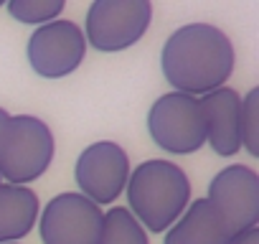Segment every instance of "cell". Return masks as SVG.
I'll use <instances>...</instances> for the list:
<instances>
[{"label": "cell", "mask_w": 259, "mask_h": 244, "mask_svg": "<svg viewBox=\"0 0 259 244\" xmlns=\"http://www.w3.org/2000/svg\"><path fill=\"white\" fill-rule=\"evenodd\" d=\"M0 186H3V178H0Z\"/></svg>", "instance_id": "20"}, {"label": "cell", "mask_w": 259, "mask_h": 244, "mask_svg": "<svg viewBox=\"0 0 259 244\" xmlns=\"http://www.w3.org/2000/svg\"><path fill=\"white\" fill-rule=\"evenodd\" d=\"M231 244H259V226H254V229H246V231L236 234V236L231 239Z\"/></svg>", "instance_id": "17"}, {"label": "cell", "mask_w": 259, "mask_h": 244, "mask_svg": "<svg viewBox=\"0 0 259 244\" xmlns=\"http://www.w3.org/2000/svg\"><path fill=\"white\" fill-rule=\"evenodd\" d=\"M104 211L79 191H64L44 204L38 234L44 244H97Z\"/></svg>", "instance_id": "8"}, {"label": "cell", "mask_w": 259, "mask_h": 244, "mask_svg": "<svg viewBox=\"0 0 259 244\" xmlns=\"http://www.w3.org/2000/svg\"><path fill=\"white\" fill-rule=\"evenodd\" d=\"M97 244H150V239L140 221L127 211V206H109L104 211Z\"/></svg>", "instance_id": "13"}, {"label": "cell", "mask_w": 259, "mask_h": 244, "mask_svg": "<svg viewBox=\"0 0 259 244\" xmlns=\"http://www.w3.org/2000/svg\"><path fill=\"white\" fill-rule=\"evenodd\" d=\"M127 211L150 234H165L191 204V181L186 171L165 158H150L130 171Z\"/></svg>", "instance_id": "2"}, {"label": "cell", "mask_w": 259, "mask_h": 244, "mask_svg": "<svg viewBox=\"0 0 259 244\" xmlns=\"http://www.w3.org/2000/svg\"><path fill=\"white\" fill-rule=\"evenodd\" d=\"M8 244H21V241H8Z\"/></svg>", "instance_id": "19"}, {"label": "cell", "mask_w": 259, "mask_h": 244, "mask_svg": "<svg viewBox=\"0 0 259 244\" xmlns=\"http://www.w3.org/2000/svg\"><path fill=\"white\" fill-rule=\"evenodd\" d=\"M41 201L31 186H0V244L21 241L38 221Z\"/></svg>", "instance_id": "12"}, {"label": "cell", "mask_w": 259, "mask_h": 244, "mask_svg": "<svg viewBox=\"0 0 259 244\" xmlns=\"http://www.w3.org/2000/svg\"><path fill=\"white\" fill-rule=\"evenodd\" d=\"M231 239L224 216L203 196L188 204L181 219L165 231L163 244H231Z\"/></svg>", "instance_id": "11"}, {"label": "cell", "mask_w": 259, "mask_h": 244, "mask_svg": "<svg viewBox=\"0 0 259 244\" xmlns=\"http://www.w3.org/2000/svg\"><path fill=\"white\" fill-rule=\"evenodd\" d=\"M87 49L89 46L81 26L66 18H56L33 28L26 46V59L36 76L54 82L71 76L84 64Z\"/></svg>", "instance_id": "6"}, {"label": "cell", "mask_w": 259, "mask_h": 244, "mask_svg": "<svg viewBox=\"0 0 259 244\" xmlns=\"http://www.w3.org/2000/svg\"><path fill=\"white\" fill-rule=\"evenodd\" d=\"M54 155L56 138L49 122L36 114H13L11 135L0 158V178L3 183L28 186L51 168Z\"/></svg>", "instance_id": "5"}, {"label": "cell", "mask_w": 259, "mask_h": 244, "mask_svg": "<svg viewBox=\"0 0 259 244\" xmlns=\"http://www.w3.org/2000/svg\"><path fill=\"white\" fill-rule=\"evenodd\" d=\"M11 119H13V114L6 107H0V158H3V150H6V143L11 135Z\"/></svg>", "instance_id": "16"}, {"label": "cell", "mask_w": 259, "mask_h": 244, "mask_svg": "<svg viewBox=\"0 0 259 244\" xmlns=\"http://www.w3.org/2000/svg\"><path fill=\"white\" fill-rule=\"evenodd\" d=\"M6 3H8V0H0V8H6Z\"/></svg>", "instance_id": "18"}, {"label": "cell", "mask_w": 259, "mask_h": 244, "mask_svg": "<svg viewBox=\"0 0 259 244\" xmlns=\"http://www.w3.org/2000/svg\"><path fill=\"white\" fill-rule=\"evenodd\" d=\"M239 143L251 158L259 155V89L251 87L239 107Z\"/></svg>", "instance_id": "15"}, {"label": "cell", "mask_w": 259, "mask_h": 244, "mask_svg": "<svg viewBox=\"0 0 259 244\" xmlns=\"http://www.w3.org/2000/svg\"><path fill=\"white\" fill-rule=\"evenodd\" d=\"M236 66L231 38L213 23L191 21L178 26L160 49V71L173 92L203 97L226 87Z\"/></svg>", "instance_id": "1"}, {"label": "cell", "mask_w": 259, "mask_h": 244, "mask_svg": "<svg viewBox=\"0 0 259 244\" xmlns=\"http://www.w3.org/2000/svg\"><path fill=\"white\" fill-rule=\"evenodd\" d=\"M206 198L219 209L231 236L259 224V176L251 166L229 163L221 168L211 178Z\"/></svg>", "instance_id": "9"}, {"label": "cell", "mask_w": 259, "mask_h": 244, "mask_svg": "<svg viewBox=\"0 0 259 244\" xmlns=\"http://www.w3.org/2000/svg\"><path fill=\"white\" fill-rule=\"evenodd\" d=\"M198 99L206 117V145H211V150L219 158H234L236 153H241V143H239L241 94L226 84Z\"/></svg>", "instance_id": "10"}, {"label": "cell", "mask_w": 259, "mask_h": 244, "mask_svg": "<svg viewBox=\"0 0 259 244\" xmlns=\"http://www.w3.org/2000/svg\"><path fill=\"white\" fill-rule=\"evenodd\" d=\"M130 155L114 140L89 143L74 163V183L81 196L94 201L99 209L112 206L127 186L130 178Z\"/></svg>", "instance_id": "7"}, {"label": "cell", "mask_w": 259, "mask_h": 244, "mask_svg": "<svg viewBox=\"0 0 259 244\" xmlns=\"http://www.w3.org/2000/svg\"><path fill=\"white\" fill-rule=\"evenodd\" d=\"M150 23L153 0H92L81 31L99 54H119L140 44Z\"/></svg>", "instance_id": "3"}, {"label": "cell", "mask_w": 259, "mask_h": 244, "mask_svg": "<svg viewBox=\"0 0 259 244\" xmlns=\"http://www.w3.org/2000/svg\"><path fill=\"white\" fill-rule=\"evenodd\" d=\"M8 16L23 26H44L61 18L66 0H8Z\"/></svg>", "instance_id": "14"}, {"label": "cell", "mask_w": 259, "mask_h": 244, "mask_svg": "<svg viewBox=\"0 0 259 244\" xmlns=\"http://www.w3.org/2000/svg\"><path fill=\"white\" fill-rule=\"evenodd\" d=\"M150 140L170 155H193L206 145V117L198 97L165 92L148 109Z\"/></svg>", "instance_id": "4"}]
</instances>
